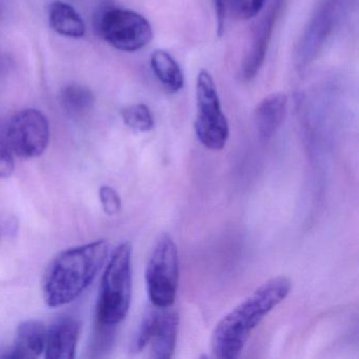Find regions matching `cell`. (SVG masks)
Returning <instances> with one entry per match:
<instances>
[{"label":"cell","mask_w":359,"mask_h":359,"mask_svg":"<svg viewBox=\"0 0 359 359\" xmlns=\"http://www.w3.org/2000/svg\"><path fill=\"white\" fill-rule=\"evenodd\" d=\"M47 327L41 320L29 319L18 325L13 348L6 358L31 359L45 352Z\"/></svg>","instance_id":"8fae6325"},{"label":"cell","mask_w":359,"mask_h":359,"mask_svg":"<svg viewBox=\"0 0 359 359\" xmlns=\"http://www.w3.org/2000/svg\"><path fill=\"white\" fill-rule=\"evenodd\" d=\"M93 92L81 85H69L60 94V104L70 116L81 117L93 109Z\"/></svg>","instance_id":"2e32d148"},{"label":"cell","mask_w":359,"mask_h":359,"mask_svg":"<svg viewBox=\"0 0 359 359\" xmlns=\"http://www.w3.org/2000/svg\"><path fill=\"white\" fill-rule=\"evenodd\" d=\"M291 281L277 276L262 283L216 325L211 338L212 352L218 358L241 355L252 331L291 291Z\"/></svg>","instance_id":"6da1fadb"},{"label":"cell","mask_w":359,"mask_h":359,"mask_svg":"<svg viewBox=\"0 0 359 359\" xmlns=\"http://www.w3.org/2000/svg\"><path fill=\"white\" fill-rule=\"evenodd\" d=\"M132 298V245L116 248L104 269L96 304L95 325L116 327L127 317Z\"/></svg>","instance_id":"3957f363"},{"label":"cell","mask_w":359,"mask_h":359,"mask_svg":"<svg viewBox=\"0 0 359 359\" xmlns=\"http://www.w3.org/2000/svg\"><path fill=\"white\" fill-rule=\"evenodd\" d=\"M15 169V161L9 149L0 144V180L12 175Z\"/></svg>","instance_id":"44dd1931"},{"label":"cell","mask_w":359,"mask_h":359,"mask_svg":"<svg viewBox=\"0 0 359 359\" xmlns=\"http://www.w3.org/2000/svg\"><path fill=\"white\" fill-rule=\"evenodd\" d=\"M50 123L41 111L26 109L16 113L6 132L8 149L24 159L36 158L49 146Z\"/></svg>","instance_id":"52a82bcc"},{"label":"cell","mask_w":359,"mask_h":359,"mask_svg":"<svg viewBox=\"0 0 359 359\" xmlns=\"http://www.w3.org/2000/svg\"><path fill=\"white\" fill-rule=\"evenodd\" d=\"M100 199L104 213L109 216L116 215L121 209V199L115 189L102 186L100 189Z\"/></svg>","instance_id":"ffe728a7"},{"label":"cell","mask_w":359,"mask_h":359,"mask_svg":"<svg viewBox=\"0 0 359 359\" xmlns=\"http://www.w3.org/2000/svg\"><path fill=\"white\" fill-rule=\"evenodd\" d=\"M196 102L194 129L197 138L209 150H222L228 142L230 128L213 77L205 70L201 71L197 77Z\"/></svg>","instance_id":"5b68a950"},{"label":"cell","mask_w":359,"mask_h":359,"mask_svg":"<svg viewBox=\"0 0 359 359\" xmlns=\"http://www.w3.org/2000/svg\"><path fill=\"white\" fill-rule=\"evenodd\" d=\"M151 67L161 85L172 93H177L184 88V73L177 62L168 52L163 50L153 52Z\"/></svg>","instance_id":"9a60e30c"},{"label":"cell","mask_w":359,"mask_h":359,"mask_svg":"<svg viewBox=\"0 0 359 359\" xmlns=\"http://www.w3.org/2000/svg\"><path fill=\"white\" fill-rule=\"evenodd\" d=\"M350 0H325L304 32L298 51V62L306 66L314 60L341 20Z\"/></svg>","instance_id":"ba28073f"},{"label":"cell","mask_w":359,"mask_h":359,"mask_svg":"<svg viewBox=\"0 0 359 359\" xmlns=\"http://www.w3.org/2000/svg\"><path fill=\"white\" fill-rule=\"evenodd\" d=\"M49 22L51 28L62 36L81 39L86 34V25L74 8L62 1L50 6Z\"/></svg>","instance_id":"5bb4252c"},{"label":"cell","mask_w":359,"mask_h":359,"mask_svg":"<svg viewBox=\"0 0 359 359\" xmlns=\"http://www.w3.org/2000/svg\"><path fill=\"white\" fill-rule=\"evenodd\" d=\"M81 323L73 316L60 317L47 329L45 352L48 359H73L76 354Z\"/></svg>","instance_id":"30bf717a"},{"label":"cell","mask_w":359,"mask_h":359,"mask_svg":"<svg viewBox=\"0 0 359 359\" xmlns=\"http://www.w3.org/2000/svg\"><path fill=\"white\" fill-rule=\"evenodd\" d=\"M98 30L107 43L123 52L144 49L153 39L152 27L144 16L118 8L104 12L98 22Z\"/></svg>","instance_id":"8992f818"},{"label":"cell","mask_w":359,"mask_h":359,"mask_svg":"<svg viewBox=\"0 0 359 359\" xmlns=\"http://www.w3.org/2000/svg\"><path fill=\"white\" fill-rule=\"evenodd\" d=\"M123 123L136 132H149L154 128V118L146 104H137L121 109Z\"/></svg>","instance_id":"e0dca14e"},{"label":"cell","mask_w":359,"mask_h":359,"mask_svg":"<svg viewBox=\"0 0 359 359\" xmlns=\"http://www.w3.org/2000/svg\"><path fill=\"white\" fill-rule=\"evenodd\" d=\"M287 97L283 93L266 96L256 107L255 125L262 142H269L276 134L287 113Z\"/></svg>","instance_id":"7c38bea8"},{"label":"cell","mask_w":359,"mask_h":359,"mask_svg":"<svg viewBox=\"0 0 359 359\" xmlns=\"http://www.w3.org/2000/svg\"><path fill=\"white\" fill-rule=\"evenodd\" d=\"M283 0H276L268 13L258 22L251 35V41L243 56L239 76L243 81H250L255 77L264 64L269 43L272 36L275 22L280 11Z\"/></svg>","instance_id":"9c48e42d"},{"label":"cell","mask_w":359,"mask_h":359,"mask_svg":"<svg viewBox=\"0 0 359 359\" xmlns=\"http://www.w3.org/2000/svg\"><path fill=\"white\" fill-rule=\"evenodd\" d=\"M108 256L106 241H92L58 254L43 275L46 304L58 308L76 299L104 268Z\"/></svg>","instance_id":"7a4b0ae2"},{"label":"cell","mask_w":359,"mask_h":359,"mask_svg":"<svg viewBox=\"0 0 359 359\" xmlns=\"http://www.w3.org/2000/svg\"><path fill=\"white\" fill-rule=\"evenodd\" d=\"M215 9L216 16H217V33L219 36H222L224 32L226 16H228L224 0H215Z\"/></svg>","instance_id":"7402d4cb"},{"label":"cell","mask_w":359,"mask_h":359,"mask_svg":"<svg viewBox=\"0 0 359 359\" xmlns=\"http://www.w3.org/2000/svg\"><path fill=\"white\" fill-rule=\"evenodd\" d=\"M180 316L170 308L161 309L152 340V357L169 359L173 356L177 339Z\"/></svg>","instance_id":"4fadbf2b"},{"label":"cell","mask_w":359,"mask_h":359,"mask_svg":"<svg viewBox=\"0 0 359 359\" xmlns=\"http://www.w3.org/2000/svg\"><path fill=\"white\" fill-rule=\"evenodd\" d=\"M226 11L233 18L239 20H249L255 18L262 8L266 0H224Z\"/></svg>","instance_id":"d6986e66"},{"label":"cell","mask_w":359,"mask_h":359,"mask_svg":"<svg viewBox=\"0 0 359 359\" xmlns=\"http://www.w3.org/2000/svg\"><path fill=\"white\" fill-rule=\"evenodd\" d=\"M180 283L177 245L169 235L157 241L146 269L147 291L153 306L171 308Z\"/></svg>","instance_id":"277c9868"},{"label":"cell","mask_w":359,"mask_h":359,"mask_svg":"<svg viewBox=\"0 0 359 359\" xmlns=\"http://www.w3.org/2000/svg\"><path fill=\"white\" fill-rule=\"evenodd\" d=\"M159 312L161 309L155 306V309H150L147 311L138 327L135 338L132 342L131 352L140 353L150 344L154 335L155 327H156L157 320H158Z\"/></svg>","instance_id":"ac0fdd59"}]
</instances>
